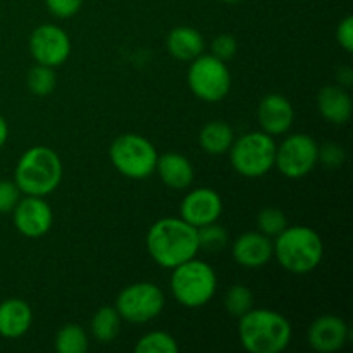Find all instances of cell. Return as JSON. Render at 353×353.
I'll return each instance as SVG.
<instances>
[{
  "instance_id": "2",
  "label": "cell",
  "mask_w": 353,
  "mask_h": 353,
  "mask_svg": "<svg viewBox=\"0 0 353 353\" xmlns=\"http://www.w3.org/2000/svg\"><path fill=\"white\" fill-rule=\"evenodd\" d=\"M292 324L271 309H250L240 317L238 336L250 353H279L292 341Z\"/></svg>"
},
{
  "instance_id": "11",
  "label": "cell",
  "mask_w": 353,
  "mask_h": 353,
  "mask_svg": "<svg viewBox=\"0 0 353 353\" xmlns=\"http://www.w3.org/2000/svg\"><path fill=\"white\" fill-rule=\"evenodd\" d=\"M30 52L37 64L59 68L71 55V40L62 28L55 24H41L31 33Z\"/></svg>"
},
{
  "instance_id": "21",
  "label": "cell",
  "mask_w": 353,
  "mask_h": 353,
  "mask_svg": "<svg viewBox=\"0 0 353 353\" xmlns=\"http://www.w3.org/2000/svg\"><path fill=\"white\" fill-rule=\"evenodd\" d=\"M234 141L233 128L224 121H210L202 128L199 134V143L202 150L210 155L226 154Z\"/></svg>"
},
{
  "instance_id": "26",
  "label": "cell",
  "mask_w": 353,
  "mask_h": 353,
  "mask_svg": "<svg viewBox=\"0 0 353 353\" xmlns=\"http://www.w3.org/2000/svg\"><path fill=\"white\" fill-rule=\"evenodd\" d=\"M28 88L33 95L47 97L55 90V71L48 65L37 64L28 72Z\"/></svg>"
},
{
  "instance_id": "35",
  "label": "cell",
  "mask_w": 353,
  "mask_h": 353,
  "mask_svg": "<svg viewBox=\"0 0 353 353\" xmlns=\"http://www.w3.org/2000/svg\"><path fill=\"white\" fill-rule=\"evenodd\" d=\"M7 138H9V126H7V121L0 116V148L6 145Z\"/></svg>"
},
{
  "instance_id": "13",
  "label": "cell",
  "mask_w": 353,
  "mask_h": 353,
  "mask_svg": "<svg viewBox=\"0 0 353 353\" xmlns=\"http://www.w3.org/2000/svg\"><path fill=\"white\" fill-rule=\"evenodd\" d=\"M223 214V199L212 188L192 190L183 199L179 207V216L193 228H202L205 224L217 223Z\"/></svg>"
},
{
  "instance_id": "31",
  "label": "cell",
  "mask_w": 353,
  "mask_h": 353,
  "mask_svg": "<svg viewBox=\"0 0 353 353\" xmlns=\"http://www.w3.org/2000/svg\"><path fill=\"white\" fill-rule=\"evenodd\" d=\"M47 9L54 14L55 17L68 19L72 17L83 6V0H45Z\"/></svg>"
},
{
  "instance_id": "32",
  "label": "cell",
  "mask_w": 353,
  "mask_h": 353,
  "mask_svg": "<svg viewBox=\"0 0 353 353\" xmlns=\"http://www.w3.org/2000/svg\"><path fill=\"white\" fill-rule=\"evenodd\" d=\"M345 161V152L340 145L336 143H327L323 148L319 147V162H323L327 168H338L343 164Z\"/></svg>"
},
{
  "instance_id": "1",
  "label": "cell",
  "mask_w": 353,
  "mask_h": 353,
  "mask_svg": "<svg viewBox=\"0 0 353 353\" xmlns=\"http://www.w3.org/2000/svg\"><path fill=\"white\" fill-rule=\"evenodd\" d=\"M147 250L155 264L172 269L196 257L199 234L196 228L181 217H164L150 226L147 233Z\"/></svg>"
},
{
  "instance_id": "24",
  "label": "cell",
  "mask_w": 353,
  "mask_h": 353,
  "mask_svg": "<svg viewBox=\"0 0 353 353\" xmlns=\"http://www.w3.org/2000/svg\"><path fill=\"white\" fill-rule=\"evenodd\" d=\"M137 353H178L179 347L174 336L165 331H152L138 340Z\"/></svg>"
},
{
  "instance_id": "28",
  "label": "cell",
  "mask_w": 353,
  "mask_h": 353,
  "mask_svg": "<svg viewBox=\"0 0 353 353\" xmlns=\"http://www.w3.org/2000/svg\"><path fill=\"white\" fill-rule=\"evenodd\" d=\"M257 226L259 231L262 234L269 238H276L286 226H288V221H286L285 212L281 209H276V207H265L259 212L257 216Z\"/></svg>"
},
{
  "instance_id": "27",
  "label": "cell",
  "mask_w": 353,
  "mask_h": 353,
  "mask_svg": "<svg viewBox=\"0 0 353 353\" xmlns=\"http://www.w3.org/2000/svg\"><path fill=\"white\" fill-rule=\"evenodd\" d=\"M196 234H199V247L209 252L223 250L228 245V241H230L228 231L217 223H210L202 228H196Z\"/></svg>"
},
{
  "instance_id": "17",
  "label": "cell",
  "mask_w": 353,
  "mask_h": 353,
  "mask_svg": "<svg viewBox=\"0 0 353 353\" xmlns=\"http://www.w3.org/2000/svg\"><path fill=\"white\" fill-rule=\"evenodd\" d=\"M317 109L331 124H347L352 117V97L340 85L324 86L317 93Z\"/></svg>"
},
{
  "instance_id": "29",
  "label": "cell",
  "mask_w": 353,
  "mask_h": 353,
  "mask_svg": "<svg viewBox=\"0 0 353 353\" xmlns=\"http://www.w3.org/2000/svg\"><path fill=\"white\" fill-rule=\"evenodd\" d=\"M238 50V43H236V38L233 37V34H219V37H216L212 40V43H210V54L216 55L217 59H221V61H230V59L234 57V54H236Z\"/></svg>"
},
{
  "instance_id": "30",
  "label": "cell",
  "mask_w": 353,
  "mask_h": 353,
  "mask_svg": "<svg viewBox=\"0 0 353 353\" xmlns=\"http://www.w3.org/2000/svg\"><path fill=\"white\" fill-rule=\"evenodd\" d=\"M21 200V190L17 185L9 179H2L0 181V214L12 212L14 207Z\"/></svg>"
},
{
  "instance_id": "25",
  "label": "cell",
  "mask_w": 353,
  "mask_h": 353,
  "mask_svg": "<svg viewBox=\"0 0 353 353\" xmlns=\"http://www.w3.org/2000/svg\"><path fill=\"white\" fill-rule=\"evenodd\" d=\"M224 309L230 312V316L240 319L248 310L254 309V293L248 286L240 285V283L233 285L224 296Z\"/></svg>"
},
{
  "instance_id": "10",
  "label": "cell",
  "mask_w": 353,
  "mask_h": 353,
  "mask_svg": "<svg viewBox=\"0 0 353 353\" xmlns=\"http://www.w3.org/2000/svg\"><path fill=\"white\" fill-rule=\"evenodd\" d=\"M317 162H319V145L310 134H290L279 147H276L274 165L285 178H305L312 172Z\"/></svg>"
},
{
  "instance_id": "34",
  "label": "cell",
  "mask_w": 353,
  "mask_h": 353,
  "mask_svg": "<svg viewBox=\"0 0 353 353\" xmlns=\"http://www.w3.org/2000/svg\"><path fill=\"white\" fill-rule=\"evenodd\" d=\"M352 78L353 72L350 68H341L340 71H338V81H340V86H343V88H348V86L352 85Z\"/></svg>"
},
{
  "instance_id": "15",
  "label": "cell",
  "mask_w": 353,
  "mask_h": 353,
  "mask_svg": "<svg viewBox=\"0 0 353 353\" xmlns=\"http://www.w3.org/2000/svg\"><path fill=\"white\" fill-rule=\"evenodd\" d=\"M257 119L264 133L279 137L290 131L295 119V110L286 97L279 93H269L259 103Z\"/></svg>"
},
{
  "instance_id": "5",
  "label": "cell",
  "mask_w": 353,
  "mask_h": 353,
  "mask_svg": "<svg viewBox=\"0 0 353 353\" xmlns=\"http://www.w3.org/2000/svg\"><path fill=\"white\" fill-rule=\"evenodd\" d=\"M217 290V276L212 265L199 259H190L172 268L171 292L178 303L199 309L209 303Z\"/></svg>"
},
{
  "instance_id": "9",
  "label": "cell",
  "mask_w": 353,
  "mask_h": 353,
  "mask_svg": "<svg viewBox=\"0 0 353 353\" xmlns=\"http://www.w3.org/2000/svg\"><path fill=\"white\" fill-rule=\"evenodd\" d=\"M165 305L162 290L154 283H134L126 286L116 299V310L121 319L133 324H145L161 316Z\"/></svg>"
},
{
  "instance_id": "20",
  "label": "cell",
  "mask_w": 353,
  "mask_h": 353,
  "mask_svg": "<svg viewBox=\"0 0 353 353\" xmlns=\"http://www.w3.org/2000/svg\"><path fill=\"white\" fill-rule=\"evenodd\" d=\"M165 45H168L169 54L178 61L192 62L193 59L203 54L202 34L195 28L190 26H178L169 31Z\"/></svg>"
},
{
  "instance_id": "4",
  "label": "cell",
  "mask_w": 353,
  "mask_h": 353,
  "mask_svg": "<svg viewBox=\"0 0 353 353\" xmlns=\"http://www.w3.org/2000/svg\"><path fill=\"white\" fill-rule=\"evenodd\" d=\"M62 162L52 148L37 145L24 152L16 164L14 183L21 193L47 196L61 185Z\"/></svg>"
},
{
  "instance_id": "22",
  "label": "cell",
  "mask_w": 353,
  "mask_h": 353,
  "mask_svg": "<svg viewBox=\"0 0 353 353\" xmlns=\"http://www.w3.org/2000/svg\"><path fill=\"white\" fill-rule=\"evenodd\" d=\"M121 316L116 307H100L92 317V334L99 343H110L121 331Z\"/></svg>"
},
{
  "instance_id": "23",
  "label": "cell",
  "mask_w": 353,
  "mask_h": 353,
  "mask_svg": "<svg viewBox=\"0 0 353 353\" xmlns=\"http://www.w3.org/2000/svg\"><path fill=\"white\" fill-rule=\"evenodd\" d=\"M55 350L59 353H85L88 350V334L78 324H65L57 331Z\"/></svg>"
},
{
  "instance_id": "36",
  "label": "cell",
  "mask_w": 353,
  "mask_h": 353,
  "mask_svg": "<svg viewBox=\"0 0 353 353\" xmlns=\"http://www.w3.org/2000/svg\"><path fill=\"white\" fill-rule=\"evenodd\" d=\"M221 2H226V3H238V2H241V0H221Z\"/></svg>"
},
{
  "instance_id": "18",
  "label": "cell",
  "mask_w": 353,
  "mask_h": 353,
  "mask_svg": "<svg viewBox=\"0 0 353 353\" xmlns=\"http://www.w3.org/2000/svg\"><path fill=\"white\" fill-rule=\"evenodd\" d=\"M155 171L162 183L172 190H186L195 178L192 162L178 152H168L161 155L155 164Z\"/></svg>"
},
{
  "instance_id": "6",
  "label": "cell",
  "mask_w": 353,
  "mask_h": 353,
  "mask_svg": "<svg viewBox=\"0 0 353 353\" xmlns=\"http://www.w3.org/2000/svg\"><path fill=\"white\" fill-rule=\"evenodd\" d=\"M114 168L130 179H145L155 172L159 154L154 143L137 133L119 134L109 148Z\"/></svg>"
},
{
  "instance_id": "14",
  "label": "cell",
  "mask_w": 353,
  "mask_h": 353,
  "mask_svg": "<svg viewBox=\"0 0 353 353\" xmlns=\"http://www.w3.org/2000/svg\"><path fill=\"white\" fill-rule=\"evenodd\" d=\"M348 334L350 331L341 317L326 314V316L317 317L310 324L309 331H307V340L316 352L331 353L345 347V343L348 341Z\"/></svg>"
},
{
  "instance_id": "16",
  "label": "cell",
  "mask_w": 353,
  "mask_h": 353,
  "mask_svg": "<svg viewBox=\"0 0 353 353\" xmlns=\"http://www.w3.org/2000/svg\"><path fill=\"white\" fill-rule=\"evenodd\" d=\"M271 257L272 241L261 231H248L240 234L233 243V259L241 268H262L271 261Z\"/></svg>"
},
{
  "instance_id": "8",
  "label": "cell",
  "mask_w": 353,
  "mask_h": 353,
  "mask_svg": "<svg viewBox=\"0 0 353 353\" xmlns=\"http://www.w3.org/2000/svg\"><path fill=\"white\" fill-rule=\"evenodd\" d=\"M188 86L203 102H219L231 90V72L226 62L212 54L193 59L188 69Z\"/></svg>"
},
{
  "instance_id": "33",
  "label": "cell",
  "mask_w": 353,
  "mask_h": 353,
  "mask_svg": "<svg viewBox=\"0 0 353 353\" xmlns=\"http://www.w3.org/2000/svg\"><path fill=\"white\" fill-rule=\"evenodd\" d=\"M336 38L338 43L343 47V50H347L348 54L353 50V17L347 16L340 23L336 30Z\"/></svg>"
},
{
  "instance_id": "7",
  "label": "cell",
  "mask_w": 353,
  "mask_h": 353,
  "mask_svg": "<svg viewBox=\"0 0 353 353\" xmlns=\"http://www.w3.org/2000/svg\"><path fill=\"white\" fill-rule=\"evenodd\" d=\"M230 161L234 171L243 178H262L274 168L276 143L264 131H250L233 141Z\"/></svg>"
},
{
  "instance_id": "3",
  "label": "cell",
  "mask_w": 353,
  "mask_h": 353,
  "mask_svg": "<svg viewBox=\"0 0 353 353\" xmlns=\"http://www.w3.org/2000/svg\"><path fill=\"white\" fill-rule=\"evenodd\" d=\"M272 257L292 274H309L323 262V238L309 226H286L272 243Z\"/></svg>"
},
{
  "instance_id": "12",
  "label": "cell",
  "mask_w": 353,
  "mask_h": 353,
  "mask_svg": "<svg viewBox=\"0 0 353 353\" xmlns=\"http://www.w3.org/2000/svg\"><path fill=\"white\" fill-rule=\"evenodd\" d=\"M14 226L23 236L40 238L50 231L54 223L52 207L43 200V196L26 195L14 207Z\"/></svg>"
},
{
  "instance_id": "19",
  "label": "cell",
  "mask_w": 353,
  "mask_h": 353,
  "mask_svg": "<svg viewBox=\"0 0 353 353\" xmlns=\"http://www.w3.org/2000/svg\"><path fill=\"white\" fill-rule=\"evenodd\" d=\"M33 323L31 307L21 299H7L0 303V336L16 340L28 333Z\"/></svg>"
}]
</instances>
